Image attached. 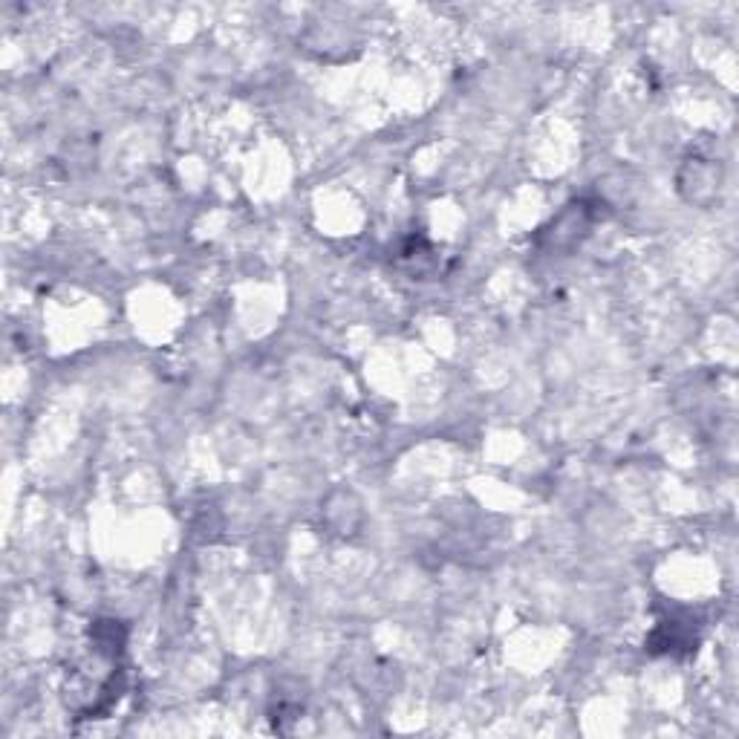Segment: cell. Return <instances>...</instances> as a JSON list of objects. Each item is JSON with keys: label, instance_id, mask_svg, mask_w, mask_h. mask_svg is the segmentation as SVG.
Returning <instances> with one entry per match:
<instances>
[{"label": "cell", "instance_id": "2", "mask_svg": "<svg viewBox=\"0 0 739 739\" xmlns=\"http://www.w3.org/2000/svg\"><path fill=\"white\" fill-rule=\"evenodd\" d=\"M688 171L690 179H682V191L688 194L690 203H708L716 194V188H719L714 165H708L702 159H690Z\"/></svg>", "mask_w": 739, "mask_h": 739}, {"label": "cell", "instance_id": "1", "mask_svg": "<svg viewBox=\"0 0 739 739\" xmlns=\"http://www.w3.org/2000/svg\"><path fill=\"white\" fill-rule=\"evenodd\" d=\"M589 205L587 203H578V205H569L566 211H563L558 220H552V226L549 229H543V237L552 243V246H572V243H578L589 229Z\"/></svg>", "mask_w": 739, "mask_h": 739}]
</instances>
